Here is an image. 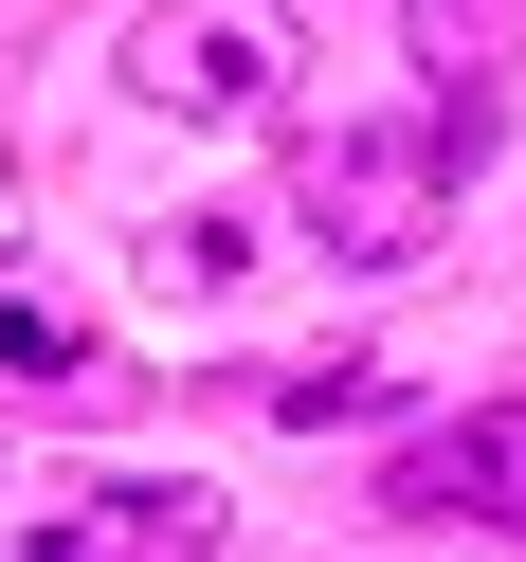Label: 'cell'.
<instances>
[{"label": "cell", "instance_id": "obj_4", "mask_svg": "<svg viewBox=\"0 0 526 562\" xmlns=\"http://www.w3.org/2000/svg\"><path fill=\"white\" fill-rule=\"evenodd\" d=\"M381 526H526V400H472L381 453Z\"/></svg>", "mask_w": 526, "mask_h": 562}, {"label": "cell", "instance_id": "obj_2", "mask_svg": "<svg viewBox=\"0 0 526 562\" xmlns=\"http://www.w3.org/2000/svg\"><path fill=\"white\" fill-rule=\"evenodd\" d=\"M127 91L182 110V127H255V110H291V19L272 0H146L127 19Z\"/></svg>", "mask_w": 526, "mask_h": 562}, {"label": "cell", "instance_id": "obj_7", "mask_svg": "<svg viewBox=\"0 0 526 562\" xmlns=\"http://www.w3.org/2000/svg\"><path fill=\"white\" fill-rule=\"evenodd\" d=\"M255 400L291 417V436H327V417H381V400H400V381H381V363H272Z\"/></svg>", "mask_w": 526, "mask_h": 562}, {"label": "cell", "instance_id": "obj_5", "mask_svg": "<svg viewBox=\"0 0 526 562\" xmlns=\"http://www.w3.org/2000/svg\"><path fill=\"white\" fill-rule=\"evenodd\" d=\"M110 345H91V308L55 291L37 255H0V400H110Z\"/></svg>", "mask_w": 526, "mask_h": 562}, {"label": "cell", "instance_id": "obj_3", "mask_svg": "<svg viewBox=\"0 0 526 562\" xmlns=\"http://www.w3.org/2000/svg\"><path fill=\"white\" fill-rule=\"evenodd\" d=\"M236 544V508L219 490H164V472H91V490H37L19 508V562H219Z\"/></svg>", "mask_w": 526, "mask_h": 562}, {"label": "cell", "instance_id": "obj_1", "mask_svg": "<svg viewBox=\"0 0 526 562\" xmlns=\"http://www.w3.org/2000/svg\"><path fill=\"white\" fill-rule=\"evenodd\" d=\"M490 91H417V110H327V127H291V236L309 255H345V272H417L436 255V218H454V182L490 164Z\"/></svg>", "mask_w": 526, "mask_h": 562}, {"label": "cell", "instance_id": "obj_6", "mask_svg": "<svg viewBox=\"0 0 526 562\" xmlns=\"http://www.w3.org/2000/svg\"><path fill=\"white\" fill-rule=\"evenodd\" d=\"M400 19H417V74H436V91L526 74V0H400Z\"/></svg>", "mask_w": 526, "mask_h": 562}]
</instances>
